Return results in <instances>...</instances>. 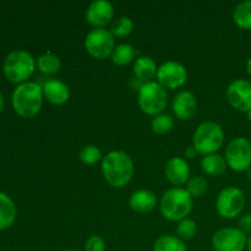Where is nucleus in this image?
Listing matches in <instances>:
<instances>
[{
	"label": "nucleus",
	"instance_id": "nucleus-9",
	"mask_svg": "<svg viewBox=\"0 0 251 251\" xmlns=\"http://www.w3.org/2000/svg\"><path fill=\"white\" fill-rule=\"evenodd\" d=\"M245 206V195L242 189L228 186L223 189L216 200V210L223 218L232 220L243 212Z\"/></svg>",
	"mask_w": 251,
	"mask_h": 251
},
{
	"label": "nucleus",
	"instance_id": "nucleus-28",
	"mask_svg": "<svg viewBox=\"0 0 251 251\" xmlns=\"http://www.w3.org/2000/svg\"><path fill=\"white\" fill-rule=\"evenodd\" d=\"M208 184L203 176H193V178L189 179V181L186 183V189L189 195L193 199H199L203 195V194L207 191Z\"/></svg>",
	"mask_w": 251,
	"mask_h": 251
},
{
	"label": "nucleus",
	"instance_id": "nucleus-15",
	"mask_svg": "<svg viewBox=\"0 0 251 251\" xmlns=\"http://www.w3.org/2000/svg\"><path fill=\"white\" fill-rule=\"evenodd\" d=\"M166 178L176 188L184 185L190 179V167L181 157H172L164 167Z\"/></svg>",
	"mask_w": 251,
	"mask_h": 251
},
{
	"label": "nucleus",
	"instance_id": "nucleus-26",
	"mask_svg": "<svg viewBox=\"0 0 251 251\" xmlns=\"http://www.w3.org/2000/svg\"><path fill=\"white\" fill-rule=\"evenodd\" d=\"M78 158L86 166H93V164L102 161L103 156L100 150L96 145H86L80 150Z\"/></svg>",
	"mask_w": 251,
	"mask_h": 251
},
{
	"label": "nucleus",
	"instance_id": "nucleus-3",
	"mask_svg": "<svg viewBox=\"0 0 251 251\" xmlns=\"http://www.w3.org/2000/svg\"><path fill=\"white\" fill-rule=\"evenodd\" d=\"M194 199L183 188H172L162 195L159 210L162 216L171 222H180L193 211Z\"/></svg>",
	"mask_w": 251,
	"mask_h": 251
},
{
	"label": "nucleus",
	"instance_id": "nucleus-24",
	"mask_svg": "<svg viewBox=\"0 0 251 251\" xmlns=\"http://www.w3.org/2000/svg\"><path fill=\"white\" fill-rule=\"evenodd\" d=\"M153 251H188L186 245L180 238L176 235H161L154 242Z\"/></svg>",
	"mask_w": 251,
	"mask_h": 251
},
{
	"label": "nucleus",
	"instance_id": "nucleus-23",
	"mask_svg": "<svg viewBox=\"0 0 251 251\" xmlns=\"http://www.w3.org/2000/svg\"><path fill=\"white\" fill-rule=\"evenodd\" d=\"M233 21L239 28L251 29V0L242 1L233 11Z\"/></svg>",
	"mask_w": 251,
	"mask_h": 251
},
{
	"label": "nucleus",
	"instance_id": "nucleus-10",
	"mask_svg": "<svg viewBox=\"0 0 251 251\" xmlns=\"http://www.w3.org/2000/svg\"><path fill=\"white\" fill-rule=\"evenodd\" d=\"M157 82L166 90H176L183 87L188 81V71L183 64L169 60L162 63L157 71Z\"/></svg>",
	"mask_w": 251,
	"mask_h": 251
},
{
	"label": "nucleus",
	"instance_id": "nucleus-7",
	"mask_svg": "<svg viewBox=\"0 0 251 251\" xmlns=\"http://www.w3.org/2000/svg\"><path fill=\"white\" fill-rule=\"evenodd\" d=\"M85 48L92 58L104 60L112 56L115 48V37L107 28H93L85 37Z\"/></svg>",
	"mask_w": 251,
	"mask_h": 251
},
{
	"label": "nucleus",
	"instance_id": "nucleus-18",
	"mask_svg": "<svg viewBox=\"0 0 251 251\" xmlns=\"http://www.w3.org/2000/svg\"><path fill=\"white\" fill-rule=\"evenodd\" d=\"M158 71V65L151 56H139L134 63V74L144 83L154 81Z\"/></svg>",
	"mask_w": 251,
	"mask_h": 251
},
{
	"label": "nucleus",
	"instance_id": "nucleus-20",
	"mask_svg": "<svg viewBox=\"0 0 251 251\" xmlns=\"http://www.w3.org/2000/svg\"><path fill=\"white\" fill-rule=\"evenodd\" d=\"M227 162L225 157L218 153L207 154L201 158V168L207 176H220L227 169Z\"/></svg>",
	"mask_w": 251,
	"mask_h": 251
},
{
	"label": "nucleus",
	"instance_id": "nucleus-36",
	"mask_svg": "<svg viewBox=\"0 0 251 251\" xmlns=\"http://www.w3.org/2000/svg\"><path fill=\"white\" fill-rule=\"evenodd\" d=\"M247 114H248V119H249V122L251 123V109L249 110V112L247 113Z\"/></svg>",
	"mask_w": 251,
	"mask_h": 251
},
{
	"label": "nucleus",
	"instance_id": "nucleus-11",
	"mask_svg": "<svg viewBox=\"0 0 251 251\" xmlns=\"http://www.w3.org/2000/svg\"><path fill=\"white\" fill-rule=\"evenodd\" d=\"M247 240V235L239 228H222L212 237V248L215 251H244Z\"/></svg>",
	"mask_w": 251,
	"mask_h": 251
},
{
	"label": "nucleus",
	"instance_id": "nucleus-29",
	"mask_svg": "<svg viewBox=\"0 0 251 251\" xmlns=\"http://www.w3.org/2000/svg\"><path fill=\"white\" fill-rule=\"evenodd\" d=\"M198 233V226H196L195 221L190 220V218H185V220L178 222L176 226V235L180 238L181 240H190Z\"/></svg>",
	"mask_w": 251,
	"mask_h": 251
},
{
	"label": "nucleus",
	"instance_id": "nucleus-31",
	"mask_svg": "<svg viewBox=\"0 0 251 251\" xmlns=\"http://www.w3.org/2000/svg\"><path fill=\"white\" fill-rule=\"evenodd\" d=\"M239 229L244 233L251 232V215L243 216L239 220Z\"/></svg>",
	"mask_w": 251,
	"mask_h": 251
},
{
	"label": "nucleus",
	"instance_id": "nucleus-14",
	"mask_svg": "<svg viewBox=\"0 0 251 251\" xmlns=\"http://www.w3.org/2000/svg\"><path fill=\"white\" fill-rule=\"evenodd\" d=\"M173 113L179 120H190L198 112V100L190 91H179L172 103Z\"/></svg>",
	"mask_w": 251,
	"mask_h": 251
},
{
	"label": "nucleus",
	"instance_id": "nucleus-8",
	"mask_svg": "<svg viewBox=\"0 0 251 251\" xmlns=\"http://www.w3.org/2000/svg\"><path fill=\"white\" fill-rule=\"evenodd\" d=\"M225 159L232 171L245 172L251 168V142L245 137H235L226 147Z\"/></svg>",
	"mask_w": 251,
	"mask_h": 251
},
{
	"label": "nucleus",
	"instance_id": "nucleus-16",
	"mask_svg": "<svg viewBox=\"0 0 251 251\" xmlns=\"http://www.w3.org/2000/svg\"><path fill=\"white\" fill-rule=\"evenodd\" d=\"M44 100L53 105H63L70 100V88L65 82L56 78L48 80L43 86Z\"/></svg>",
	"mask_w": 251,
	"mask_h": 251
},
{
	"label": "nucleus",
	"instance_id": "nucleus-5",
	"mask_svg": "<svg viewBox=\"0 0 251 251\" xmlns=\"http://www.w3.org/2000/svg\"><path fill=\"white\" fill-rule=\"evenodd\" d=\"M225 142V131L216 122H203L196 127L193 137V146L201 156L217 153Z\"/></svg>",
	"mask_w": 251,
	"mask_h": 251
},
{
	"label": "nucleus",
	"instance_id": "nucleus-25",
	"mask_svg": "<svg viewBox=\"0 0 251 251\" xmlns=\"http://www.w3.org/2000/svg\"><path fill=\"white\" fill-rule=\"evenodd\" d=\"M174 126V118L168 113H161V114L153 117L151 122V129L157 135H167L172 131Z\"/></svg>",
	"mask_w": 251,
	"mask_h": 251
},
{
	"label": "nucleus",
	"instance_id": "nucleus-27",
	"mask_svg": "<svg viewBox=\"0 0 251 251\" xmlns=\"http://www.w3.org/2000/svg\"><path fill=\"white\" fill-rule=\"evenodd\" d=\"M132 29H134V22H132V20L127 16H122L112 25L109 31L117 38H124V37H127L131 33Z\"/></svg>",
	"mask_w": 251,
	"mask_h": 251
},
{
	"label": "nucleus",
	"instance_id": "nucleus-4",
	"mask_svg": "<svg viewBox=\"0 0 251 251\" xmlns=\"http://www.w3.org/2000/svg\"><path fill=\"white\" fill-rule=\"evenodd\" d=\"M37 68V60L27 50H14L5 58L2 73L7 81L21 85L28 81Z\"/></svg>",
	"mask_w": 251,
	"mask_h": 251
},
{
	"label": "nucleus",
	"instance_id": "nucleus-35",
	"mask_svg": "<svg viewBox=\"0 0 251 251\" xmlns=\"http://www.w3.org/2000/svg\"><path fill=\"white\" fill-rule=\"evenodd\" d=\"M247 249H248V251H251V235L248 238V240H247Z\"/></svg>",
	"mask_w": 251,
	"mask_h": 251
},
{
	"label": "nucleus",
	"instance_id": "nucleus-17",
	"mask_svg": "<svg viewBox=\"0 0 251 251\" xmlns=\"http://www.w3.org/2000/svg\"><path fill=\"white\" fill-rule=\"evenodd\" d=\"M129 206L137 213H149L157 206V198L151 190L140 189L131 194L129 199Z\"/></svg>",
	"mask_w": 251,
	"mask_h": 251
},
{
	"label": "nucleus",
	"instance_id": "nucleus-21",
	"mask_svg": "<svg viewBox=\"0 0 251 251\" xmlns=\"http://www.w3.org/2000/svg\"><path fill=\"white\" fill-rule=\"evenodd\" d=\"M61 68V60L56 54L51 53V51H47V53L42 54L37 59V69L41 71L44 75L53 76L60 71Z\"/></svg>",
	"mask_w": 251,
	"mask_h": 251
},
{
	"label": "nucleus",
	"instance_id": "nucleus-2",
	"mask_svg": "<svg viewBox=\"0 0 251 251\" xmlns=\"http://www.w3.org/2000/svg\"><path fill=\"white\" fill-rule=\"evenodd\" d=\"M43 88L39 83L27 81L17 85L12 92L11 103L14 110L22 118H33L43 105Z\"/></svg>",
	"mask_w": 251,
	"mask_h": 251
},
{
	"label": "nucleus",
	"instance_id": "nucleus-32",
	"mask_svg": "<svg viewBox=\"0 0 251 251\" xmlns=\"http://www.w3.org/2000/svg\"><path fill=\"white\" fill-rule=\"evenodd\" d=\"M198 151L195 150V147L194 146H189L188 149L185 150V157L186 158H195L196 156H198Z\"/></svg>",
	"mask_w": 251,
	"mask_h": 251
},
{
	"label": "nucleus",
	"instance_id": "nucleus-37",
	"mask_svg": "<svg viewBox=\"0 0 251 251\" xmlns=\"http://www.w3.org/2000/svg\"><path fill=\"white\" fill-rule=\"evenodd\" d=\"M249 179L251 180V168L249 169Z\"/></svg>",
	"mask_w": 251,
	"mask_h": 251
},
{
	"label": "nucleus",
	"instance_id": "nucleus-13",
	"mask_svg": "<svg viewBox=\"0 0 251 251\" xmlns=\"http://www.w3.org/2000/svg\"><path fill=\"white\" fill-rule=\"evenodd\" d=\"M114 17V6L108 0H95L86 10V21L95 28H104Z\"/></svg>",
	"mask_w": 251,
	"mask_h": 251
},
{
	"label": "nucleus",
	"instance_id": "nucleus-12",
	"mask_svg": "<svg viewBox=\"0 0 251 251\" xmlns=\"http://www.w3.org/2000/svg\"><path fill=\"white\" fill-rule=\"evenodd\" d=\"M228 103L239 112L248 113L251 109V82L238 78L229 83L227 88Z\"/></svg>",
	"mask_w": 251,
	"mask_h": 251
},
{
	"label": "nucleus",
	"instance_id": "nucleus-38",
	"mask_svg": "<svg viewBox=\"0 0 251 251\" xmlns=\"http://www.w3.org/2000/svg\"><path fill=\"white\" fill-rule=\"evenodd\" d=\"M64 251H77V250H74V249H66V250H64Z\"/></svg>",
	"mask_w": 251,
	"mask_h": 251
},
{
	"label": "nucleus",
	"instance_id": "nucleus-1",
	"mask_svg": "<svg viewBox=\"0 0 251 251\" xmlns=\"http://www.w3.org/2000/svg\"><path fill=\"white\" fill-rule=\"evenodd\" d=\"M135 167L131 157L124 151H110L102 159V174L110 186L122 189L131 181Z\"/></svg>",
	"mask_w": 251,
	"mask_h": 251
},
{
	"label": "nucleus",
	"instance_id": "nucleus-6",
	"mask_svg": "<svg viewBox=\"0 0 251 251\" xmlns=\"http://www.w3.org/2000/svg\"><path fill=\"white\" fill-rule=\"evenodd\" d=\"M137 103L140 109L145 114L156 117L166 109L168 103V93L166 88L159 85L157 81L142 83L141 87L139 88Z\"/></svg>",
	"mask_w": 251,
	"mask_h": 251
},
{
	"label": "nucleus",
	"instance_id": "nucleus-30",
	"mask_svg": "<svg viewBox=\"0 0 251 251\" xmlns=\"http://www.w3.org/2000/svg\"><path fill=\"white\" fill-rule=\"evenodd\" d=\"M85 251H105V242L100 235H90L85 242Z\"/></svg>",
	"mask_w": 251,
	"mask_h": 251
},
{
	"label": "nucleus",
	"instance_id": "nucleus-33",
	"mask_svg": "<svg viewBox=\"0 0 251 251\" xmlns=\"http://www.w3.org/2000/svg\"><path fill=\"white\" fill-rule=\"evenodd\" d=\"M4 105H5L4 96H2V93L0 92V113H1V112H2V109H4Z\"/></svg>",
	"mask_w": 251,
	"mask_h": 251
},
{
	"label": "nucleus",
	"instance_id": "nucleus-22",
	"mask_svg": "<svg viewBox=\"0 0 251 251\" xmlns=\"http://www.w3.org/2000/svg\"><path fill=\"white\" fill-rule=\"evenodd\" d=\"M135 55H136V50H135V48L131 44L122 43L115 46L110 58H112V61L114 65L126 66L130 63H132Z\"/></svg>",
	"mask_w": 251,
	"mask_h": 251
},
{
	"label": "nucleus",
	"instance_id": "nucleus-34",
	"mask_svg": "<svg viewBox=\"0 0 251 251\" xmlns=\"http://www.w3.org/2000/svg\"><path fill=\"white\" fill-rule=\"evenodd\" d=\"M247 71H248V74H249V76L251 77V56L249 59H248V61H247Z\"/></svg>",
	"mask_w": 251,
	"mask_h": 251
},
{
	"label": "nucleus",
	"instance_id": "nucleus-19",
	"mask_svg": "<svg viewBox=\"0 0 251 251\" xmlns=\"http://www.w3.org/2000/svg\"><path fill=\"white\" fill-rule=\"evenodd\" d=\"M16 220V206L7 194L0 191V230L11 227Z\"/></svg>",
	"mask_w": 251,
	"mask_h": 251
}]
</instances>
